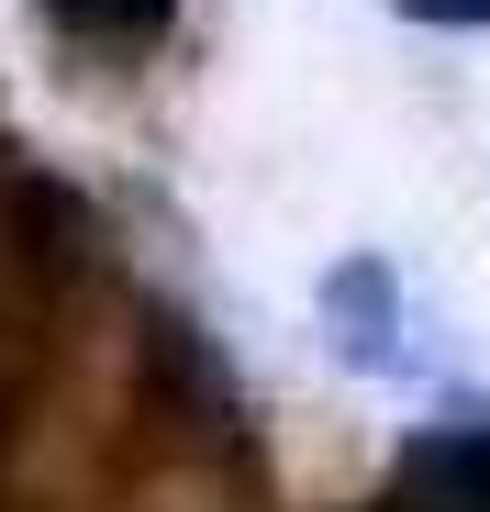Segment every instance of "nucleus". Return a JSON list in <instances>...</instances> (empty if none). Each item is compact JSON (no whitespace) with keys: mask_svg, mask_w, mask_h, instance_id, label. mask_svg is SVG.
Masks as SVG:
<instances>
[{"mask_svg":"<svg viewBox=\"0 0 490 512\" xmlns=\"http://www.w3.org/2000/svg\"><path fill=\"white\" fill-rule=\"evenodd\" d=\"M101 290H112V256H101L90 201L34 145L0 134V468H12V435H23L56 346L78 334V312Z\"/></svg>","mask_w":490,"mask_h":512,"instance_id":"f257e3e1","label":"nucleus"},{"mask_svg":"<svg viewBox=\"0 0 490 512\" xmlns=\"http://www.w3.org/2000/svg\"><path fill=\"white\" fill-rule=\"evenodd\" d=\"M34 23L67 67H90V78H134L156 67V45L179 34V0H34Z\"/></svg>","mask_w":490,"mask_h":512,"instance_id":"f03ea898","label":"nucleus"},{"mask_svg":"<svg viewBox=\"0 0 490 512\" xmlns=\"http://www.w3.org/2000/svg\"><path fill=\"white\" fill-rule=\"evenodd\" d=\"M401 334H413V312H401V268L390 256H346V268H323V346H335L357 379H390L401 357Z\"/></svg>","mask_w":490,"mask_h":512,"instance_id":"7ed1b4c3","label":"nucleus"},{"mask_svg":"<svg viewBox=\"0 0 490 512\" xmlns=\"http://www.w3.org/2000/svg\"><path fill=\"white\" fill-rule=\"evenodd\" d=\"M390 12L424 34H490V0H390Z\"/></svg>","mask_w":490,"mask_h":512,"instance_id":"20e7f679","label":"nucleus"}]
</instances>
